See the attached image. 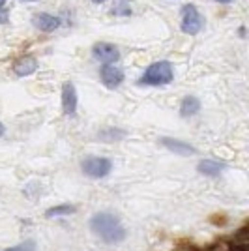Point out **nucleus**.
Instances as JSON below:
<instances>
[{
  "label": "nucleus",
  "instance_id": "obj_1",
  "mask_svg": "<svg viewBox=\"0 0 249 251\" xmlns=\"http://www.w3.org/2000/svg\"><path fill=\"white\" fill-rule=\"evenodd\" d=\"M90 230L105 244H120L127 236L122 221L109 212L94 214L92 220H90Z\"/></svg>",
  "mask_w": 249,
  "mask_h": 251
},
{
  "label": "nucleus",
  "instance_id": "obj_2",
  "mask_svg": "<svg viewBox=\"0 0 249 251\" xmlns=\"http://www.w3.org/2000/svg\"><path fill=\"white\" fill-rule=\"evenodd\" d=\"M173 79H174L173 64L169 60H159L146 68V72L139 79V84L141 86H167L173 83Z\"/></svg>",
  "mask_w": 249,
  "mask_h": 251
},
{
  "label": "nucleus",
  "instance_id": "obj_3",
  "mask_svg": "<svg viewBox=\"0 0 249 251\" xmlns=\"http://www.w3.org/2000/svg\"><path fill=\"white\" fill-rule=\"evenodd\" d=\"M204 28V17L200 15V11L187 4L182 8V21H180V30L189 36H197L199 32Z\"/></svg>",
  "mask_w": 249,
  "mask_h": 251
},
{
  "label": "nucleus",
  "instance_id": "obj_4",
  "mask_svg": "<svg viewBox=\"0 0 249 251\" xmlns=\"http://www.w3.org/2000/svg\"><path fill=\"white\" fill-rule=\"evenodd\" d=\"M81 169H83V173L88 178L98 180V178H105L111 171H113V163H111V159H109V157L88 156V157H84L83 159Z\"/></svg>",
  "mask_w": 249,
  "mask_h": 251
},
{
  "label": "nucleus",
  "instance_id": "obj_5",
  "mask_svg": "<svg viewBox=\"0 0 249 251\" xmlns=\"http://www.w3.org/2000/svg\"><path fill=\"white\" fill-rule=\"evenodd\" d=\"M100 79H101L103 86H107L109 90H114V88H118L120 84L124 83L125 74L120 66L107 64V66H101V68H100Z\"/></svg>",
  "mask_w": 249,
  "mask_h": 251
},
{
  "label": "nucleus",
  "instance_id": "obj_6",
  "mask_svg": "<svg viewBox=\"0 0 249 251\" xmlns=\"http://www.w3.org/2000/svg\"><path fill=\"white\" fill-rule=\"evenodd\" d=\"M92 54L98 62H101L103 66L107 64H116L120 60V51L114 43H107V42H100L92 47Z\"/></svg>",
  "mask_w": 249,
  "mask_h": 251
},
{
  "label": "nucleus",
  "instance_id": "obj_7",
  "mask_svg": "<svg viewBox=\"0 0 249 251\" xmlns=\"http://www.w3.org/2000/svg\"><path fill=\"white\" fill-rule=\"evenodd\" d=\"M159 145L165 147L169 152L176 154V156H195V154H197L195 147L187 145V143H184V141L173 139V137H161V139H159Z\"/></svg>",
  "mask_w": 249,
  "mask_h": 251
},
{
  "label": "nucleus",
  "instance_id": "obj_8",
  "mask_svg": "<svg viewBox=\"0 0 249 251\" xmlns=\"http://www.w3.org/2000/svg\"><path fill=\"white\" fill-rule=\"evenodd\" d=\"M77 101H79V98H77V88H75V84L70 83V81L64 83V86H62L64 115H68V116L75 115V111H77Z\"/></svg>",
  "mask_w": 249,
  "mask_h": 251
},
{
  "label": "nucleus",
  "instance_id": "obj_9",
  "mask_svg": "<svg viewBox=\"0 0 249 251\" xmlns=\"http://www.w3.org/2000/svg\"><path fill=\"white\" fill-rule=\"evenodd\" d=\"M32 25L38 28V30L42 32H54L60 28V17H56V15H51V13H36L34 17H32Z\"/></svg>",
  "mask_w": 249,
  "mask_h": 251
},
{
  "label": "nucleus",
  "instance_id": "obj_10",
  "mask_svg": "<svg viewBox=\"0 0 249 251\" xmlns=\"http://www.w3.org/2000/svg\"><path fill=\"white\" fill-rule=\"evenodd\" d=\"M38 70V60L34 56H23L21 60H17L13 66V72L17 77H28Z\"/></svg>",
  "mask_w": 249,
  "mask_h": 251
},
{
  "label": "nucleus",
  "instance_id": "obj_11",
  "mask_svg": "<svg viewBox=\"0 0 249 251\" xmlns=\"http://www.w3.org/2000/svg\"><path fill=\"white\" fill-rule=\"evenodd\" d=\"M200 111V100L197 96H186L180 103V116L182 118H189V116H195Z\"/></svg>",
  "mask_w": 249,
  "mask_h": 251
},
{
  "label": "nucleus",
  "instance_id": "obj_12",
  "mask_svg": "<svg viewBox=\"0 0 249 251\" xmlns=\"http://www.w3.org/2000/svg\"><path fill=\"white\" fill-rule=\"evenodd\" d=\"M223 169H225V165L219 161H214V159H202L197 165V171L204 176H219L223 173Z\"/></svg>",
  "mask_w": 249,
  "mask_h": 251
},
{
  "label": "nucleus",
  "instance_id": "obj_13",
  "mask_svg": "<svg viewBox=\"0 0 249 251\" xmlns=\"http://www.w3.org/2000/svg\"><path fill=\"white\" fill-rule=\"evenodd\" d=\"M125 137L124 129H118V127H105L98 133V139L103 141V143H116V141H122Z\"/></svg>",
  "mask_w": 249,
  "mask_h": 251
},
{
  "label": "nucleus",
  "instance_id": "obj_14",
  "mask_svg": "<svg viewBox=\"0 0 249 251\" xmlns=\"http://www.w3.org/2000/svg\"><path fill=\"white\" fill-rule=\"evenodd\" d=\"M133 13L131 10V0H114L113 8H111V15L114 17H129Z\"/></svg>",
  "mask_w": 249,
  "mask_h": 251
},
{
  "label": "nucleus",
  "instance_id": "obj_15",
  "mask_svg": "<svg viewBox=\"0 0 249 251\" xmlns=\"http://www.w3.org/2000/svg\"><path fill=\"white\" fill-rule=\"evenodd\" d=\"M77 212V206L73 204H58V206H52L45 212V218H58V216H70V214H75Z\"/></svg>",
  "mask_w": 249,
  "mask_h": 251
},
{
  "label": "nucleus",
  "instance_id": "obj_16",
  "mask_svg": "<svg viewBox=\"0 0 249 251\" xmlns=\"http://www.w3.org/2000/svg\"><path fill=\"white\" fill-rule=\"evenodd\" d=\"M4 251H36V242L34 240H25L21 244H17V246H13V248H8V250Z\"/></svg>",
  "mask_w": 249,
  "mask_h": 251
},
{
  "label": "nucleus",
  "instance_id": "obj_17",
  "mask_svg": "<svg viewBox=\"0 0 249 251\" xmlns=\"http://www.w3.org/2000/svg\"><path fill=\"white\" fill-rule=\"evenodd\" d=\"M4 133H6V127H4V124H2V122H0V137L4 135Z\"/></svg>",
  "mask_w": 249,
  "mask_h": 251
},
{
  "label": "nucleus",
  "instance_id": "obj_18",
  "mask_svg": "<svg viewBox=\"0 0 249 251\" xmlns=\"http://www.w3.org/2000/svg\"><path fill=\"white\" fill-rule=\"evenodd\" d=\"M216 2H219V4H230L232 0H216Z\"/></svg>",
  "mask_w": 249,
  "mask_h": 251
},
{
  "label": "nucleus",
  "instance_id": "obj_19",
  "mask_svg": "<svg viewBox=\"0 0 249 251\" xmlns=\"http://www.w3.org/2000/svg\"><path fill=\"white\" fill-rule=\"evenodd\" d=\"M4 6H6V0H0V10H2Z\"/></svg>",
  "mask_w": 249,
  "mask_h": 251
},
{
  "label": "nucleus",
  "instance_id": "obj_20",
  "mask_svg": "<svg viewBox=\"0 0 249 251\" xmlns=\"http://www.w3.org/2000/svg\"><path fill=\"white\" fill-rule=\"evenodd\" d=\"M92 2H94V4H103L105 0H92Z\"/></svg>",
  "mask_w": 249,
  "mask_h": 251
},
{
  "label": "nucleus",
  "instance_id": "obj_21",
  "mask_svg": "<svg viewBox=\"0 0 249 251\" xmlns=\"http://www.w3.org/2000/svg\"><path fill=\"white\" fill-rule=\"evenodd\" d=\"M19 2H36V0H19Z\"/></svg>",
  "mask_w": 249,
  "mask_h": 251
}]
</instances>
